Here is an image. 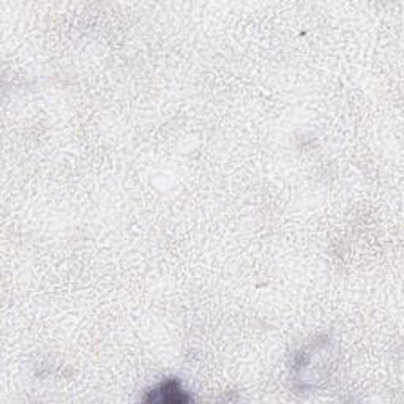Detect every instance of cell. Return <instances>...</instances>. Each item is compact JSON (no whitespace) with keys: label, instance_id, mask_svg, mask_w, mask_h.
Segmentation results:
<instances>
[{"label":"cell","instance_id":"6da1fadb","mask_svg":"<svg viewBox=\"0 0 404 404\" xmlns=\"http://www.w3.org/2000/svg\"><path fill=\"white\" fill-rule=\"evenodd\" d=\"M148 400L158 403H176V401L180 403L188 400V396H186L185 391L180 389L179 382L166 381L151 391V398H148Z\"/></svg>","mask_w":404,"mask_h":404}]
</instances>
